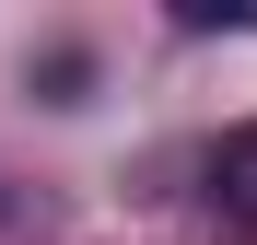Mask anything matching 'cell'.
Returning <instances> with one entry per match:
<instances>
[{
    "instance_id": "7a4b0ae2",
    "label": "cell",
    "mask_w": 257,
    "mask_h": 245,
    "mask_svg": "<svg viewBox=\"0 0 257 245\" xmlns=\"http://www.w3.org/2000/svg\"><path fill=\"white\" fill-rule=\"evenodd\" d=\"M187 35H222V24H257V0H176Z\"/></svg>"
},
{
    "instance_id": "6da1fadb",
    "label": "cell",
    "mask_w": 257,
    "mask_h": 245,
    "mask_svg": "<svg viewBox=\"0 0 257 245\" xmlns=\"http://www.w3.org/2000/svg\"><path fill=\"white\" fill-rule=\"evenodd\" d=\"M210 210L257 233V117H245V129H222V140H210Z\"/></svg>"
}]
</instances>
